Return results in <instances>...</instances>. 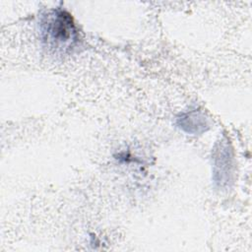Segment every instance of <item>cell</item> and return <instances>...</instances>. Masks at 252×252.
I'll return each mask as SVG.
<instances>
[{
	"instance_id": "cell-2",
	"label": "cell",
	"mask_w": 252,
	"mask_h": 252,
	"mask_svg": "<svg viewBox=\"0 0 252 252\" xmlns=\"http://www.w3.org/2000/svg\"><path fill=\"white\" fill-rule=\"evenodd\" d=\"M213 158L214 181L219 187L222 188L231 181L233 168L232 150L226 140L221 139L216 146Z\"/></svg>"
},
{
	"instance_id": "cell-3",
	"label": "cell",
	"mask_w": 252,
	"mask_h": 252,
	"mask_svg": "<svg viewBox=\"0 0 252 252\" xmlns=\"http://www.w3.org/2000/svg\"><path fill=\"white\" fill-rule=\"evenodd\" d=\"M177 125L187 133L198 134L206 131L209 127L208 119L203 112L196 109L180 114L177 118Z\"/></svg>"
},
{
	"instance_id": "cell-1",
	"label": "cell",
	"mask_w": 252,
	"mask_h": 252,
	"mask_svg": "<svg viewBox=\"0 0 252 252\" xmlns=\"http://www.w3.org/2000/svg\"><path fill=\"white\" fill-rule=\"evenodd\" d=\"M42 41L53 49L69 50L79 40V32L72 15L62 8L48 11L39 24Z\"/></svg>"
}]
</instances>
